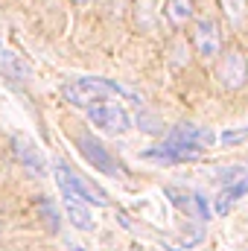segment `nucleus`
<instances>
[{"label":"nucleus","instance_id":"f257e3e1","mask_svg":"<svg viewBox=\"0 0 248 251\" xmlns=\"http://www.w3.org/2000/svg\"><path fill=\"white\" fill-rule=\"evenodd\" d=\"M64 100L76 108H97L102 102H108L111 97H128V100H137L134 91H128L125 85L114 82V79H99V76H85V79H76L70 85H64Z\"/></svg>","mask_w":248,"mask_h":251},{"label":"nucleus","instance_id":"f03ea898","mask_svg":"<svg viewBox=\"0 0 248 251\" xmlns=\"http://www.w3.org/2000/svg\"><path fill=\"white\" fill-rule=\"evenodd\" d=\"M56 184L62 187L64 199H76V201H94V204H108V196L97 184L85 181L76 170H70L64 161H56Z\"/></svg>","mask_w":248,"mask_h":251},{"label":"nucleus","instance_id":"7ed1b4c3","mask_svg":"<svg viewBox=\"0 0 248 251\" xmlns=\"http://www.w3.org/2000/svg\"><path fill=\"white\" fill-rule=\"evenodd\" d=\"M76 146H79V152L85 155V161L88 164H94V170H99V173H105V176H125L123 164L111 155V149L102 143V140H97L94 134H79L76 137Z\"/></svg>","mask_w":248,"mask_h":251},{"label":"nucleus","instance_id":"20e7f679","mask_svg":"<svg viewBox=\"0 0 248 251\" xmlns=\"http://www.w3.org/2000/svg\"><path fill=\"white\" fill-rule=\"evenodd\" d=\"M88 120L94 126H99L102 131H111V134H120V131H128L131 128V117L123 105L117 102H102L97 108H88Z\"/></svg>","mask_w":248,"mask_h":251},{"label":"nucleus","instance_id":"39448f33","mask_svg":"<svg viewBox=\"0 0 248 251\" xmlns=\"http://www.w3.org/2000/svg\"><path fill=\"white\" fill-rule=\"evenodd\" d=\"M198 158H201V149L173 143V140H164L161 146L143 152V161H152V164H184V161H198Z\"/></svg>","mask_w":248,"mask_h":251},{"label":"nucleus","instance_id":"423d86ee","mask_svg":"<svg viewBox=\"0 0 248 251\" xmlns=\"http://www.w3.org/2000/svg\"><path fill=\"white\" fill-rule=\"evenodd\" d=\"M216 76L222 79V85L225 88H243L248 79V62L243 53H237V50H228L225 56H222V62L216 67Z\"/></svg>","mask_w":248,"mask_h":251},{"label":"nucleus","instance_id":"0eeeda50","mask_svg":"<svg viewBox=\"0 0 248 251\" xmlns=\"http://www.w3.org/2000/svg\"><path fill=\"white\" fill-rule=\"evenodd\" d=\"M167 140H173V143H184V146H193V149H207V146H213V140H216V134L210 131V128H204V126H196V123H178L170 134H167Z\"/></svg>","mask_w":248,"mask_h":251},{"label":"nucleus","instance_id":"6e6552de","mask_svg":"<svg viewBox=\"0 0 248 251\" xmlns=\"http://www.w3.org/2000/svg\"><path fill=\"white\" fill-rule=\"evenodd\" d=\"M196 50L204 59H213L219 53V29H216V24L210 18H201L196 24Z\"/></svg>","mask_w":248,"mask_h":251},{"label":"nucleus","instance_id":"1a4fd4ad","mask_svg":"<svg viewBox=\"0 0 248 251\" xmlns=\"http://www.w3.org/2000/svg\"><path fill=\"white\" fill-rule=\"evenodd\" d=\"M15 155H18V161L29 170V173H35V176H47V167H44V158H41V152L29 143V140H24V137H15Z\"/></svg>","mask_w":248,"mask_h":251},{"label":"nucleus","instance_id":"9d476101","mask_svg":"<svg viewBox=\"0 0 248 251\" xmlns=\"http://www.w3.org/2000/svg\"><path fill=\"white\" fill-rule=\"evenodd\" d=\"M243 196H248V176L240 178V181H234V184H228V187H222V193L216 196V213H219V216L231 213V207H234Z\"/></svg>","mask_w":248,"mask_h":251},{"label":"nucleus","instance_id":"9b49d317","mask_svg":"<svg viewBox=\"0 0 248 251\" xmlns=\"http://www.w3.org/2000/svg\"><path fill=\"white\" fill-rule=\"evenodd\" d=\"M64 207H67V216H70V222H73L79 231H94V219H91L88 207H82L76 199H64Z\"/></svg>","mask_w":248,"mask_h":251},{"label":"nucleus","instance_id":"f8f14e48","mask_svg":"<svg viewBox=\"0 0 248 251\" xmlns=\"http://www.w3.org/2000/svg\"><path fill=\"white\" fill-rule=\"evenodd\" d=\"M222 9H225V18L234 24V26H243L248 15V0H222Z\"/></svg>","mask_w":248,"mask_h":251},{"label":"nucleus","instance_id":"ddd939ff","mask_svg":"<svg viewBox=\"0 0 248 251\" xmlns=\"http://www.w3.org/2000/svg\"><path fill=\"white\" fill-rule=\"evenodd\" d=\"M167 15L173 24H184L193 18V0H167Z\"/></svg>","mask_w":248,"mask_h":251},{"label":"nucleus","instance_id":"4468645a","mask_svg":"<svg viewBox=\"0 0 248 251\" xmlns=\"http://www.w3.org/2000/svg\"><path fill=\"white\" fill-rule=\"evenodd\" d=\"M0 64H3V67H6L15 79H26V76H29V67L21 62L15 53H0Z\"/></svg>","mask_w":248,"mask_h":251},{"label":"nucleus","instance_id":"2eb2a0df","mask_svg":"<svg viewBox=\"0 0 248 251\" xmlns=\"http://www.w3.org/2000/svg\"><path fill=\"white\" fill-rule=\"evenodd\" d=\"M225 146H237V143H246L248 140V126L246 128H228V131H222V137H219Z\"/></svg>","mask_w":248,"mask_h":251},{"label":"nucleus","instance_id":"dca6fc26","mask_svg":"<svg viewBox=\"0 0 248 251\" xmlns=\"http://www.w3.org/2000/svg\"><path fill=\"white\" fill-rule=\"evenodd\" d=\"M38 207H41V213H44V216H50V231H56V228H59V219H56L53 204H50V201H44V199H38Z\"/></svg>","mask_w":248,"mask_h":251},{"label":"nucleus","instance_id":"f3484780","mask_svg":"<svg viewBox=\"0 0 248 251\" xmlns=\"http://www.w3.org/2000/svg\"><path fill=\"white\" fill-rule=\"evenodd\" d=\"M76 3H85V0H76Z\"/></svg>","mask_w":248,"mask_h":251},{"label":"nucleus","instance_id":"a211bd4d","mask_svg":"<svg viewBox=\"0 0 248 251\" xmlns=\"http://www.w3.org/2000/svg\"><path fill=\"white\" fill-rule=\"evenodd\" d=\"M73 251H82V249H73Z\"/></svg>","mask_w":248,"mask_h":251},{"label":"nucleus","instance_id":"6ab92c4d","mask_svg":"<svg viewBox=\"0 0 248 251\" xmlns=\"http://www.w3.org/2000/svg\"><path fill=\"white\" fill-rule=\"evenodd\" d=\"M0 231H3V225H0Z\"/></svg>","mask_w":248,"mask_h":251}]
</instances>
